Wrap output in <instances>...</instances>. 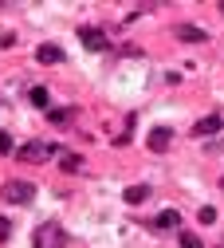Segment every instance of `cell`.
<instances>
[{"instance_id":"ba28073f","label":"cell","mask_w":224,"mask_h":248,"mask_svg":"<svg viewBox=\"0 0 224 248\" xmlns=\"http://www.w3.org/2000/svg\"><path fill=\"white\" fill-rule=\"evenodd\" d=\"M142 201H149V185H126V205H142Z\"/></svg>"},{"instance_id":"6da1fadb","label":"cell","mask_w":224,"mask_h":248,"mask_svg":"<svg viewBox=\"0 0 224 248\" xmlns=\"http://www.w3.org/2000/svg\"><path fill=\"white\" fill-rule=\"evenodd\" d=\"M31 197H36V185L24 177H12L0 185V201H8V205H31Z\"/></svg>"},{"instance_id":"4fadbf2b","label":"cell","mask_w":224,"mask_h":248,"mask_svg":"<svg viewBox=\"0 0 224 248\" xmlns=\"http://www.w3.org/2000/svg\"><path fill=\"white\" fill-rule=\"evenodd\" d=\"M197 221H201V225H216V209H212V205H205V209L197 213Z\"/></svg>"},{"instance_id":"30bf717a","label":"cell","mask_w":224,"mask_h":248,"mask_svg":"<svg viewBox=\"0 0 224 248\" xmlns=\"http://www.w3.org/2000/svg\"><path fill=\"white\" fill-rule=\"evenodd\" d=\"M71 114H75L71 107H51V110H47V118H51V126H71Z\"/></svg>"},{"instance_id":"5bb4252c","label":"cell","mask_w":224,"mask_h":248,"mask_svg":"<svg viewBox=\"0 0 224 248\" xmlns=\"http://www.w3.org/2000/svg\"><path fill=\"white\" fill-rule=\"evenodd\" d=\"M181 248H205V240L193 236V232H185V236H181Z\"/></svg>"},{"instance_id":"7a4b0ae2","label":"cell","mask_w":224,"mask_h":248,"mask_svg":"<svg viewBox=\"0 0 224 248\" xmlns=\"http://www.w3.org/2000/svg\"><path fill=\"white\" fill-rule=\"evenodd\" d=\"M31 244L36 248H67V232H63L59 221H44L36 229V236H31Z\"/></svg>"},{"instance_id":"9a60e30c","label":"cell","mask_w":224,"mask_h":248,"mask_svg":"<svg viewBox=\"0 0 224 248\" xmlns=\"http://www.w3.org/2000/svg\"><path fill=\"white\" fill-rule=\"evenodd\" d=\"M0 154H12V138H8L4 130H0Z\"/></svg>"},{"instance_id":"52a82bcc","label":"cell","mask_w":224,"mask_h":248,"mask_svg":"<svg viewBox=\"0 0 224 248\" xmlns=\"http://www.w3.org/2000/svg\"><path fill=\"white\" fill-rule=\"evenodd\" d=\"M146 142H149V150H169V142H173V130H165V126H153Z\"/></svg>"},{"instance_id":"5b68a950","label":"cell","mask_w":224,"mask_h":248,"mask_svg":"<svg viewBox=\"0 0 224 248\" xmlns=\"http://www.w3.org/2000/svg\"><path fill=\"white\" fill-rule=\"evenodd\" d=\"M220 126H224V118H220V114H205V118L193 122V138H209V134H216Z\"/></svg>"},{"instance_id":"277c9868","label":"cell","mask_w":224,"mask_h":248,"mask_svg":"<svg viewBox=\"0 0 224 248\" xmlns=\"http://www.w3.org/2000/svg\"><path fill=\"white\" fill-rule=\"evenodd\" d=\"M79 44L87 47V51H106L110 44H106V36L99 32V28H90V24H83L79 28Z\"/></svg>"},{"instance_id":"2e32d148","label":"cell","mask_w":224,"mask_h":248,"mask_svg":"<svg viewBox=\"0 0 224 248\" xmlns=\"http://www.w3.org/2000/svg\"><path fill=\"white\" fill-rule=\"evenodd\" d=\"M8 232H12V225H8V221H4V217H0V240H4V236H8Z\"/></svg>"},{"instance_id":"e0dca14e","label":"cell","mask_w":224,"mask_h":248,"mask_svg":"<svg viewBox=\"0 0 224 248\" xmlns=\"http://www.w3.org/2000/svg\"><path fill=\"white\" fill-rule=\"evenodd\" d=\"M216 146H220V150H224V142H216Z\"/></svg>"},{"instance_id":"8fae6325","label":"cell","mask_w":224,"mask_h":248,"mask_svg":"<svg viewBox=\"0 0 224 248\" xmlns=\"http://www.w3.org/2000/svg\"><path fill=\"white\" fill-rule=\"evenodd\" d=\"M177 221H181V217L169 209V213H162V217H157V229H177Z\"/></svg>"},{"instance_id":"7c38bea8","label":"cell","mask_w":224,"mask_h":248,"mask_svg":"<svg viewBox=\"0 0 224 248\" xmlns=\"http://www.w3.org/2000/svg\"><path fill=\"white\" fill-rule=\"evenodd\" d=\"M28 99L36 103V107H47V91H44V87H31V91H28Z\"/></svg>"},{"instance_id":"3957f363","label":"cell","mask_w":224,"mask_h":248,"mask_svg":"<svg viewBox=\"0 0 224 248\" xmlns=\"http://www.w3.org/2000/svg\"><path fill=\"white\" fill-rule=\"evenodd\" d=\"M16 158H20L24 166H40V162L51 158V146H47V142H28V146L16 150Z\"/></svg>"},{"instance_id":"8992f818","label":"cell","mask_w":224,"mask_h":248,"mask_svg":"<svg viewBox=\"0 0 224 248\" xmlns=\"http://www.w3.org/2000/svg\"><path fill=\"white\" fill-rule=\"evenodd\" d=\"M36 59H40L44 67H55V63H63V47H59V44H44V47L36 51Z\"/></svg>"},{"instance_id":"9c48e42d","label":"cell","mask_w":224,"mask_h":248,"mask_svg":"<svg viewBox=\"0 0 224 248\" xmlns=\"http://www.w3.org/2000/svg\"><path fill=\"white\" fill-rule=\"evenodd\" d=\"M177 40H185V44H205L209 36L201 32V28H189V24H181V28H177Z\"/></svg>"}]
</instances>
